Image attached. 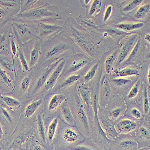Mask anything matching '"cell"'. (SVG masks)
<instances>
[{
    "instance_id": "60d3db41",
    "label": "cell",
    "mask_w": 150,
    "mask_h": 150,
    "mask_svg": "<svg viewBox=\"0 0 150 150\" xmlns=\"http://www.w3.org/2000/svg\"><path fill=\"white\" fill-rule=\"evenodd\" d=\"M121 113V109L119 108L115 109L112 112V115L115 118H118V117L120 116V115Z\"/></svg>"
},
{
    "instance_id": "9a60e30c",
    "label": "cell",
    "mask_w": 150,
    "mask_h": 150,
    "mask_svg": "<svg viewBox=\"0 0 150 150\" xmlns=\"http://www.w3.org/2000/svg\"><path fill=\"white\" fill-rule=\"evenodd\" d=\"M40 43L37 42L35 45L34 47L31 52V58L30 61V66L29 67H33L36 62L38 61L40 55Z\"/></svg>"
},
{
    "instance_id": "681fc988",
    "label": "cell",
    "mask_w": 150,
    "mask_h": 150,
    "mask_svg": "<svg viewBox=\"0 0 150 150\" xmlns=\"http://www.w3.org/2000/svg\"><path fill=\"white\" fill-rule=\"evenodd\" d=\"M3 136V129L1 127V125L0 124V140L2 139V137Z\"/></svg>"
},
{
    "instance_id": "f5cc1de1",
    "label": "cell",
    "mask_w": 150,
    "mask_h": 150,
    "mask_svg": "<svg viewBox=\"0 0 150 150\" xmlns=\"http://www.w3.org/2000/svg\"><path fill=\"white\" fill-rule=\"evenodd\" d=\"M90 1H91L90 0H85V4H88Z\"/></svg>"
},
{
    "instance_id": "7dc6e473",
    "label": "cell",
    "mask_w": 150,
    "mask_h": 150,
    "mask_svg": "<svg viewBox=\"0 0 150 150\" xmlns=\"http://www.w3.org/2000/svg\"><path fill=\"white\" fill-rule=\"evenodd\" d=\"M6 15V12L4 9H3L1 7H0V18H2Z\"/></svg>"
},
{
    "instance_id": "74e56055",
    "label": "cell",
    "mask_w": 150,
    "mask_h": 150,
    "mask_svg": "<svg viewBox=\"0 0 150 150\" xmlns=\"http://www.w3.org/2000/svg\"><path fill=\"white\" fill-rule=\"evenodd\" d=\"M112 8H113V7H112V6L111 5L108 6V7L106 8L104 14V17H103V21L105 22H106L110 18L112 11Z\"/></svg>"
},
{
    "instance_id": "ee69618b",
    "label": "cell",
    "mask_w": 150,
    "mask_h": 150,
    "mask_svg": "<svg viewBox=\"0 0 150 150\" xmlns=\"http://www.w3.org/2000/svg\"><path fill=\"white\" fill-rule=\"evenodd\" d=\"M74 150H96V149H92L88 146H86L84 145H79L75 147Z\"/></svg>"
},
{
    "instance_id": "e0dca14e",
    "label": "cell",
    "mask_w": 150,
    "mask_h": 150,
    "mask_svg": "<svg viewBox=\"0 0 150 150\" xmlns=\"http://www.w3.org/2000/svg\"><path fill=\"white\" fill-rule=\"evenodd\" d=\"M117 54H118V51H117L112 55H109L106 59L105 64V70L107 74L110 73L112 67L114 66V62H115V60L117 58Z\"/></svg>"
},
{
    "instance_id": "d6986e66",
    "label": "cell",
    "mask_w": 150,
    "mask_h": 150,
    "mask_svg": "<svg viewBox=\"0 0 150 150\" xmlns=\"http://www.w3.org/2000/svg\"><path fill=\"white\" fill-rule=\"evenodd\" d=\"M150 10L149 4H146L141 6L135 13L134 17L137 19H141L144 18L149 13Z\"/></svg>"
},
{
    "instance_id": "30bf717a",
    "label": "cell",
    "mask_w": 150,
    "mask_h": 150,
    "mask_svg": "<svg viewBox=\"0 0 150 150\" xmlns=\"http://www.w3.org/2000/svg\"><path fill=\"white\" fill-rule=\"evenodd\" d=\"M42 103V100L38 99L37 100L33 101L30 103L25 108L24 112V116L26 118L31 117L37 110V109L39 108V106Z\"/></svg>"
},
{
    "instance_id": "d4e9b609",
    "label": "cell",
    "mask_w": 150,
    "mask_h": 150,
    "mask_svg": "<svg viewBox=\"0 0 150 150\" xmlns=\"http://www.w3.org/2000/svg\"><path fill=\"white\" fill-rule=\"evenodd\" d=\"M86 64H87V61L86 59H82L78 62L74 61L73 62V64H72L71 67L69 69V71L70 73L76 71L81 69L82 68H83Z\"/></svg>"
},
{
    "instance_id": "ffe728a7",
    "label": "cell",
    "mask_w": 150,
    "mask_h": 150,
    "mask_svg": "<svg viewBox=\"0 0 150 150\" xmlns=\"http://www.w3.org/2000/svg\"><path fill=\"white\" fill-rule=\"evenodd\" d=\"M140 46H141V40L139 38L138 40H137V42L136 43L135 46H134L133 48L131 51L130 55L129 56L128 58L126 61V62H132L134 61V59L136 58L137 55H138Z\"/></svg>"
},
{
    "instance_id": "8992f818",
    "label": "cell",
    "mask_w": 150,
    "mask_h": 150,
    "mask_svg": "<svg viewBox=\"0 0 150 150\" xmlns=\"http://www.w3.org/2000/svg\"><path fill=\"white\" fill-rule=\"evenodd\" d=\"M61 109L62 115H63V118L66 122L71 126H76V122H75V121L73 117V114L71 113L70 106L67 102H64L62 104Z\"/></svg>"
},
{
    "instance_id": "277c9868",
    "label": "cell",
    "mask_w": 150,
    "mask_h": 150,
    "mask_svg": "<svg viewBox=\"0 0 150 150\" xmlns=\"http://www.w3.org/2000/svg\"><path fill=\"white\" fill-rule=\"evenodd\" d=\"M117 127L119 133H127L134 130L137 127V124L132 120L124 119L117 124Z\"/></svg>"
},
{
    "instance_id": "4fadbf2b",
    "label": "cell",
    "mask_w": 150,
    "mask_h": 150,
    "mask_svg": "<svg viewBox=\"0 0 150 150\" xmlns=\"http://www.w3.org/2000/svg\"><path fill=\"white\" fill-rule=\"evenodd\" d=\"M68 49L69 46L66 44L61 43L57 45L49 50L46 54V57L47 58H51L54 56L60 55L61 54L63 53L64 51H67Z\"/></svg>"
},
{
    "instance_id": "836d02e7",
    "label": "cell",
    "mask_w": 150,
    "mask_h": 150,
    "mask_svg": "<svg viewBox=\"0 0 150 150\" xmlns=\"http://www.w3.org/2000/svg\"><path fill=\"white\" fill-rule=\"evenodd\" d=\"M18 52H19V57L21 61V63L22 66V68L24 70H29V66L27 63V60L25 59V57L23 55V52H22V51L21 50V49H19L18 50Z\"/></svg>"
},
{
    "instance_id": "f546056e",
    "label": "cell",
    "mask_w": 150,
    "mask_h": 150,
    "mask_svg": "<svg viewBox=\"0 0 150 150\" xmlns=\"http://www.w3.org/2000/svg\"><path fill=\"white\" fill-rule=\"evenodd\" d=\"M140 88V81H137L136 84L133 86V88L130 91L129 93L127 95V97L129 98H134L139 93Z\"/></svg>"
},
{
    "instance_id": "7402d4cb",
    "label": "cell",
    "mask_w": 150,
    "mask_h": 150,
    "mask_svg": "<svg viewBox=\"0 0 150 150\" xmlns=\"http://www.w3.org/2000/svg\"><path fill=\"white\" fill-rule=\"evenodd\" d=\"M4 102L10 108H18L21 106V102L18 100L11 97L3 96L2 97Z\"/></svg>"
},
{
    "instance_id": "ab89813d",
    "label": "cell",
    "mask_w": 150,
    "mask_h": 150,
    "mask_svg": "<svg viewBox=\"0 0 150 150\" xmlns=\"http://www.w3.org/2000/svg\"><path fill=\"white\" fill-rule=\"evenodd\" d=\"M37 1H26L25 4L24 6H22V8L21 10L22 13L25 11V10L27 9H28V8L29 7H30L32 4H34L35 3H36Z\"/></svg>"
},
{
    "instance_id": "7bdbcfd3",
    "label": "cell",
    "mask_w": 150,
    "mask_h": 150,
    "mask_svg": "<svg viewBox=\"0 0 150 150\" xmlns=\"http://www.w3.org/2000/svg\"><path fill=\"white\" fill-rule=\"evenodd\" d=\"M1 110H2V112H3V115L5 116L6 118L8 121L11 122V121H12V119H11V117L10 115L9 114L8 112L5 109H4V108H1Z\"/></svg>"
},
{
    "instance_id": "b9f144b4",
    "label": "cell",
    "mask_w": 150,
    "mask_h": 150,
    "mask_svg": "<svg viewBox=\"0 0 150 150\" xmlns=\"http://www.w3.org/2000/svg\"><path fill=\"white\" fill-rule=\"evenodd\" d=\"M11 51L13 53V54L14 55H16L17 53V47L16 46V44L15 42H14L13 40H11Z\"/></svg>"
},
{
    "instance_id": "f907efd6",
    "label": "cell",
    "mask_w": 150,
    "mask_h": 150,
    "mask_svg": "<svg viewBox=\"0 0 150 150\" xmlns=\"http://www.w3.org/2000/svg\"><path fill=\"white\" fill-rule=\"evenodd\" d=\"M145 39L147 42H150V34H146V35H145Z\"/></svg>"
},
{
    "instance_id": "6da1fadb",
    "label": "cell",
    "mask_w": 150,
    "mask_h": 150,
    "mask_svg": "<svg viewBox=\"0 0 150 150\" xmlns=\"http://www.w3.org/2000/svg\"><path fill=\"white\" fill-rule=\"evenodd\" d=\"M19 17L32 21H43L60 19L61 15L55 7L47 3L40 7L25 11L22 13Z\"/></svg>"
},
{
    "instance_id": "4316f807",
    "label": "cell",
    "mask_w": 150,
    "mask_h": 150,
    "mask_svg": "<svg viewBox=\"0 0 150 150\" xmlns=\"http://www.w3.org/2000/svg\"><path fill=\"white\" fill-rule=\"evenodd\" d=\"M0 64L10 71H13V64L11 63L9 59L5 56L0 55Z\"/></svg>"
},
{
    "instance_id": "1f68e13d",
    "label": "cell",
    "mask_w": 150,
    "mask_h": 150,
    "mask_svg": "<svg viewBox=\"0 0 150 150\" xmlns=\"http://www.w3.org/2000/svg\"><path fill=\"white\" fill-rule=\"evenodd\" d=\"M149 110V100L148 96V91L146 87L144 88V111L145 114H148Z\"/></svg>"
},
{
    "instance_id": "5b68a950",
    "label": "cell",
    "mask_w": 150,
    "mask_h": 150,
    "mask_svg": "<svg viewBox=\"0 0 150 150\" xmlns=\"http://www.w3.org/2000/svg\"><path fill=\"white\" fill-rule=\"evenodd\" d=\"M79 92L82 98L83 102L87 106V110L89 111L91 103V93L89 87L85 84H82L79 87Z\"/></svg>"
},
{
    "instance_id": "f35d334b",
    "label": "cell",
    "mask_w": 150,
    "mask_h": 150,
    "mask_svg": "<svg viewBox=\"0 0 150 150\" xmlns=\"http://www.w3.org/2000/svg\"><path fill=\"white\" fill-rule=\"evenodd\" d=\"M132 115L136 119H139L141 118V112L136 108H133L131 110Z\"/></svg>"
},
{
    "instance_id": "52a82bcc",
    "label": "cell",
    "mask_w": 150,
    "mask_h": 150,
    "mask_svg": "<svg viewBox=\"0 0 150 150\" xmlns=\"http://www.w3.org/2000/svg\"><path fill=\"white\" fill-rule=\"evenodd\" d=\"M77 110H78V116L82 124L83 125L85 129L88 131V132H90V126L88 119H87L86 115L84 110V108L83 106V104L81 103L80 100L77 98Z\"/></svg>"
},
{
    "instance_id": "44dd1931",
    "label": "cell",
    "mask_w": 150,
    "mask_h": 150,
    "mask_svg": "<svg viewBox=\"0 0 150 150\" xmlns=\"http://www.w3.org/2000/svg\"><path fill=\"white\" fill-rule=\"evenodd\" d=\"M58 124V118H55L51 123H50L47 130V137L49 140H52L57 128Z\"/></svg>"
},
{
    "instance_id": "816d5d0a",
    "label": "cell",
    "mask_w": 150,
    "mask_h": 150,
    "mask_svg": "<svg viewBox=\"0 0 150 150\" xmlns=\"http://www.w3.org/2000/svg\"><path fill=\"white\" fill-rule=\"evenodd\" d=\"M149 75H150V70L149 69V71H148V76H147V78H148V82L149 83Z\"/></svg>"
},
{
    "instance_id": "c3c4849f",
    "label": "cell",
    "mask_w": 150,
    "mask_h": 150,
    "mask_svg": "<svg viewBox=\"0 0 150 150\" xmlns=\"http://www.w3.org/2000/svg\"><path fill=\"white\" fill-rule=\"evenodd\" d=\"M20 28H21V31L22 32V33H23V34L25 33V32L27 31V27H26L25 26H23V25H22V27H20Z\"/></svg>"
},
{
    "instance_id": "3957f363",
    "label": "cell",
    "mask_w": 150,
    "mask_h": 150,
    "mask_svg": "<svg viewBox=\"0 0 150 150\" xmlns=\"http://www.w3.org/2000/svg\"><path fill=\"white\" fill-rule=\"evenodd\" d=\"M137 37V34H134L132 35L130 38L126 41V42L124 43V46L121 48V51L119 54L118 57H117V64H120L122 62L124 61V59L126 58V57L129 54L130 52L132 51L133 48V46L134 45L135 41Z\"/></svg>"
},
{
    "instance_id": "7a4b0ae2",
    "label": "cell",
    "mask_w": 150,
    "mask_h": 150,
    "mask_svg": "<svg viewBox=\"0 0 150 150\" xmlns=\"http://www.w3.org/2000/svg\"><path fill=\"white\" fill-rule=\"evenodd\" d=\"M65 65V61L61 60V62L58 65V66L55 69L54 71L52 73V74L50 75L49 77L47 78L44 86L46 90H51L55 84L56 83L57 80L58 79L59 76L61 75L62 70H63Z\"/></svg>"
},
{
    "instance_id": "ba28073f",
    "label": "cell",
    "mask_w": 150,
    "mask_h": 150,
    "mask_svg": "<svg viewBox=\"0 0 150 150\" xmlns=\"http://www.w3.org/2000/svg\"><path fill=\"white\" fill-rule=\"evenodd\" d=\"M62 27L56 25H49L43 22L40 23V37H44L51 34L58 30H60Z\"/></svg>"
},
{
    "instance_id": "bcb514c9",
    "label": "cell",
    "mask_w": 150,
    "mask_h": 150,
    "mask_svg": "<svg viewBox=\"0 0 150 150\" xmlns=\"http://www.w3.org/2000/svg\"><path fill=\"white\" fill-rule=\"evenodd\" d=\"M31 150H44V149L40 145H36L33 148V149Z\"/></svg>"
},
{
    "instance_id": "8d00e7d4",
    "label": "cell",
    "mask_w": 150,
    "mask_h": 150,
    "mask_svg": "<svg viewBox=\"0 0 150 150\" xmlns=\"http://www.w3.org/2000/svg\"><path fill=\"white\" fill-rule=\"evenodd\" d=\"M16 2L13 1H3V0H0V5L4 7H15Z\"/></svg>"
},
{
    "instance_id": "e575fe53",
    "label": "cell",
    "mask_w": 150,
    "mask_h": 150,
    "mask_svg": "<svg viewBox=\"0 0 150 150\" xmlns=\"http://www.w3.org/2000/svg\"><path fill=\"white\" fill-rule=\"evenodd\" d=\"M30 78L28 77L25 78L21 82V90L23 91H25L28 90V87L30 86Z\"/></svg>"
},
{
    "instance_id": "d590c367",
    "label": "cell",
    "mask_w": 150,
    "mask_h": 150,
    "mask_svg": "<svg viewBox=\"0 0 150 150\" xmlns=\"http://www.w3.org/2000/svg\"><path fill=\"white\" fill-rule=\"evenodd\" d=\"M113 82L118 86H121L124 85H126L129 83V82H131V81L128 79L125 78H118V79H113Z\"/></svg>"
},
{
    "instance_id": "603a6c76",
    "label": "cell",
    "mask_w": 150,
    "mask_h": 150,
    "mask_svg": "<svg viewBox=\"0 0 150 150\" xmlns=\"http://www.w3.org/2000/svg\"><path fill=\"white\" fill-rule=\"evenodd\" d=\"M37 127H38V131L39 135L41 137L42 140L43 142L46 141V136H45V131L44 127V123L42 120V118L40 114L37 115Z\"/></svg>"
},
{
    "instance_id": "8fae6325",
    "label": "cell",
    "mask_w": 150,
    "mask_h": 150,
    "mask_svg": "<svg viewBox=\"0 0 150 150\" xmlns=\"http://www.w3.org/2000/svg\"><path fill=\"white\" fill-rule=\"evenodd\" d=\"M144 25L142 22L137 23H120L117 24L116 27L121 31H130L136 29H139L143 27Z\"/></svg>"
},
{
    "instance_id": "2e32d148",
    "label": "cell",
    "mask_w": 150,
    "mask_h": 150,
    "mask_svg": "<svg viewBox=\"0 0 150 150\" xmlns=\"http://www.w3.org/2000/svg\"><path fill=\"white\" fill-rule=\"evenodd\" d=\"M102 122L105 130L109 136L114 137V138H116L118 136V133L115 130L114 126L109 121L107 120H103Z\"/></svg>"
},
{
    "instance_id": "5bb4252c",
    "label": "cell",
    "mask_w": 150,
    "mask_h": 150,
    "mask_svg": "<svg viewBox=\"0 0 150 150\" xmlns=\"http://www.w3.org/2000/svg\"><path fill=\"white\" fill-rule=\"evenodd\" d=\"M62 137L65 141L69 143H74L76 142L78 139V134L74 130L67 128L66 129L63 134Z\"/></svg>"
},
{
    "instance_id": "f6af8a7d",
    "label": "cell",
    "mask_w": 150,
    "mask_h": 150,
    "mask_svg": "<svg viewBox=\"0 0 150 150\" xmlns=\"http://www.w3.org/2000/svg\"><path fill=\"white\" fill-rule=\"evenodd\" d=\"M140 132L145 137H148L149 136V133L147 129H146L144 127H140Z\"/></svg>"
},
{
    "instance_id": "4dcf8cb0",
    "label": "cell",
    "mask_w": 150,
    "mask_h": 150,
    "mask_svg": "<svg viewBox=\"0 0 150 150\" xmlns=\"http://www.w3.org/2000/svg\"><path fill=\"white\" fill-rule=\"evenodd\" d=\"M0 76L1 77V78H2L3 81H4V82L8 87H10V88H12V87H13V85H12V83H11V79L8 77V76L7 75V73L6 72V71L1 69V66H0Z\"/></svg>"
},
{
    "instance_id": "83f0119b",
    "label": "cell",
    "mask_w": 150,
    "mask_h": 150,
    "mask_svg": "<svg viewBox=\"0 0 150 150\" xmlns=\"http://www.w3.org/2000/svg\"><path fill=\"white\" fill-rule=\"evenodd\" d=\"M142 2H143L142 0H133V1L130 2L126 6H125V7L123 8L122 10L125 12L131 11L132 10L134 9L136 7L139 6Z\"/></svg>"
},
{
    "instance_id": "484cf974",
    "label": "cell",
    "mask_w": 150,
    "mask_h": 150,
    "mask_svg": "<svg viewBox=\"0 0 150 150\" xmlns=\"http://www.w3.org/2000/svg\"><path fill=\"white\" fill-rule=\"evenodd\" d=\"M98 67V64H96L91 67V69L88 72H87V73L84 76V80L85 82H88L93 79V78L95 76V75L96 74Z\"/></svg>"
},
{
    "instance_id": "ac0fdd59",
    "label": "cell",
    "mask_w": 150,
    "mask_h": 150,
    "mask_svg": "<svg viewBox=\"0 0 150 150\" xmlns=\"http://www.w3.org/2000/svg\"><path fill=\"white\" fill-rule=\"evenodd\" d=\"M115 73L119 77H127L130 76H135L138 74V71L133 68H126L120 70H115Z\"/></svg>"
},
{
    "instance_id": "7c38bea8",
    "label": "cell",
    "mask_w": 150,
    "mask_h": 150,
    "mask_svg": "<svg viewBox=\"0 0 150 150\" xmlns=\"http://www.w3.org/2000/svg\"><path fill=\"white\" fill-rule=\"evenodd\" d=\"M66 99V96L63 94H56L51 98L49 103V110H52L56 109L60 104L62 103Z\"/></svg>"
},
{
    "instance_id": "9c48e42d",
    "label": "cell",
    "mask_w": 150,
    "mask_h": 150,
    "mask_svg": "<svg viewBox=\"0 0 150 150\" xmlns=\"http://www.w3.org/2000/svg\"><path fill=\"white\" fill-rule=\"evenodd\" d=\"M58 63V62H57V63L52 65L51 67H49V68L46 69L45 71L42 74L41 76H40V78H39V79L37 80V82H36V84L35 85V87H34V92H36L37 91H38L39 90H40L42 87L45 85L47 79V76L49 74V73L51 72L52 71V70L53 69L54 67H55V66L57 65V64Z\"/></svg>"
},
{
    "instance_id": "d6a6232c",
    "label": "cell",
    "mask_w": 150,
    "mask_h": 150,
    "mask_svg": "<svg viewBox=\"0 0 150 150\" xmlns=\"http://www.w3.org/2000/svg\"><path fill=\"white\" fill-rule=\"evenodd\" d=\"M120 145L124 148H132L134 147H137V144L136 141L129 139L122 141Z\"/></svg>"
},
{
    "instance_id": "db71d44e",
    "label": "cell",
    "mask_w": 150,
    "mask_h": 150,
    "mask_svg": "<svg viewBox=\"0 0 150 150\" xmlns=\"http://www.w3.org/2000/svg\"><path fill=\"white\" fill-rule=\"evenodd\" d=\"M3 149V145L0 144V150H2Z\"/></svg>"
},
{
    "instance_id": "f1b7e54d",
    "label": "cell",
    "mask_w": 150,
    "mask_h": 150,
    "mask_svg": "<svg viewBox=\"0 0 150 150\" xmlns=\"http://www.w3.org/2000/svg\"><path fill=\"white\" fill-rule=\"evenodd\" d=\"M102 3V1H100V0H94V1H93L89 12L90 16L93 15L94 13H96L97 11L100 10V9L101 8Z\"/></svg>"
},
{
    "instance_id": "cb8c5ba5",
    "label": "cell",
    "mask_w": 150,
    "mask_h": 150,
    "mask_svg": "<svg viewBox=\"0 0 150 150\" xmlns=\"http://www.w3.org/2000/svg\"><path fill=\"white\" fill-rule=\"evenodd\" d=\"M80 77H81L80 74L71 75V76L68 77L63 82H62L61 86V88H64V87H66L74 83L75 82L79 80Z\"/></svg>"
}]
</instances>
